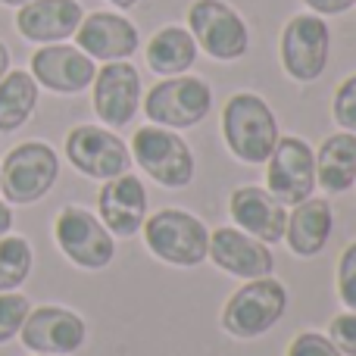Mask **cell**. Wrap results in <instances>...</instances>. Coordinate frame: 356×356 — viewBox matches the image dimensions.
<instances>
[{
	"label": "cell",
	"mask_w": 356,
	"mask_h": 356,
	"mask_svg": "<svg viewBox=\"0 0 356 356\" xmlns=\"http://www.w3.org/2000/svg\"><path fill=\"white\" fill-rule=\"evenodd\" d=\"M222 135L225 144L241 163H266L278 144V122L272 106L259 94L241 91L228 97L222 110Z\"/></svg>",
	"instance_id": "obj_1"
},
{
	"label": "cell",
	"mask_w": 356,
	"mask_h": 356,
	"mask_svg": "<svg viewBox=\"0 0 356 356\" xmlns=\"http://www.w3.org/2000/svg\"><path fill=\"white\" fill-rule=\"evenodd\" d=\"M60 175V156L44 141L16 144L0 166V194L13 207H29L50 194Z\"/></svg>",
	"instance_id": "obj_2"
},
{
	"label": "cell",
	"mask_w": 356,
	"mask_h": 356,
	"mask_svg": "<svg viewBox=\"0 0 356 356\" xmlns=\"http://www.w3.org/2000/svg\"><path fill=\"white\" fill-rule=\"evenodd\" d=\"M288 309V291L282 282H275L272 275L266 278H250L247 284H241L232 297L225 300L222 309V328L232 338L250 341L266 334Z\"/></svg>",
	"instance_id": "obj_3"
},
{
	"label": "cell",
	"mask_w": 356,
	"mask_h": 356,
	"mask_svg": "<svg viewBox=\"0 0 356 356\" xmlns=\"http://www.w3.org/2000/svg\"><path fill=\"white\" fill-rule=\"evenodd\" d=\"M144 241L156 259L169 266H200L209 250V228L181 209H160L144 219Z\"/></svg>",
	"instance_id": "obj_4"
},
{
	"label": "cell",
	"mask_w": 356,
	"mask_h": 356,
	"mask_svg": "<svg viewBox=\"0 0 356 356\" xmlns=\"http://www.w3.org/2000/svg\"><path fill=\"white\" fill-rule=\"evenodd\" d=\"M213 110V88L197 75H172L147 91L144 116L163 129H191Z\"/></svg>",
	"instance_id": "obj_5"
},
{
	"label": "cell",
	"mask_w": 356,
	"mask_h": 356,
	"mask_svg": "<svg viewBox=\"0 0 356 356\" xmlns=\"http://www.w3.org/2000/svg\"><path fill=\"white\" fill-rule=\"evenodd\" d=\"M188 29L197 47L222 63L241 60L250 47L247 22L225 0H194L188 10Z\"/></svg>",
	"instance_id": "obj_6"
},
{
	"label": "cell",
	"mask_w": 356,
	"mask_h": 356,
	"mask_svg": "<svg viewBox=\"0 0 356 356\" xmlns=\"http://www.w3.org/2000/svg\"><path fill=\"white\" fill-rule=\"evenodd\" d=\"M56 247L69 263L81 269H106L116 257V241L106 232V225L85 207H66L54 219Z\"/></svg>",
	"instance_id": "obj_7"
},
{
	"label": "cell",
	"mask_w": 356,
	"mask_h": 356,
	"mask_svg": "<svg viewBox=\"0 0 356 356\" xmlns=\"http://www.w3.org/2000/svg\"><path fill=\"white\" fill-rule=\"evenodd\" d=\"M131 154L138 166L163 188H184L194 178V154L181 135L163 125H144L131 138Z\"/></svg>",
	"instance_id": "obj_8"
},
{
	"label": "cell",
	"mask_w": 356,
	"mask_h": 356,
	"mask_svg": "<svg viewBox=\"0 0 356 356\" xmlns=\"http://www.w3.org/2000/svg\"><path fill=\"white\" fill-rule=\"evenodd\" d=\"M266 169V191L282 207H297L300 200L313 197L316 188V154L303 138H278L275 150L269 154Z\"/></svg>",
	"instance_id": "obj_9"
},
{
	"label": "cell",
	"mask_w": 356,
	"mask_h": 356,
	"mask_svg": "<svg viewBox=\"0 0 356 356\" xmlns=\"http://www.w3.org/2000/svg\"><path fill=\"white\" fill-rule=\"evenodd\" d=\"M332 31L316 13L294 16L282 31V66L294 81H316L328 66Z\"/></svg>",
	"instance_id": "obj_10"
},
{
	"label": "cell",
	"mask_w": 356,
	"mask_h": 356,
	"mask_svg": "<svg viewBox=\"0 0 356 356\" xmlns=\"http://www.w3.org/2000/svg\"><path fill=\"white\" fill-rule=\"evenodd\" d=\"M66 160L81 175L110 181L116 175H125L131 166V154L125 141L100 125H75L66 135Z\"/></svg>",
	"instance_id": "obj_11"
},
{
	"label": "cell",
	"mask_w": 356,
	"mask_h": 356,
	"mask_svg": "<svg viewBox=\"0 0 356 356\" xmlns=\"http://www.w3.org/2000/svg\"><path fill=\"white\" fill-rule=\"evenodd\" d=\"M91 100H94V113L104 125L110 129H125L131 119L138 116L141 106V75L131 63L116 60L106 63L104 69H97L91 81Z\"/></svg>",
	"instance_id": "obj_12"
},
{
	"label": "cell",
	"mask_w": 356,
	"mask_h": 356,
	"mask_svg": "<svg viewBox=\"0 0 356 356\" xmlns=\"http://www.w3.org/2000/svg\"><path fill=\"white\" fill-rule=\"evenodd\" d=\"M25 350L44 353V356H69L81 350L88 338V325L79 313L63 307H38L25 316L19 328Z\"/></svg>",
	"instance_id": "obj_13"
},
{
	"label": "cell",
	"mask_w": 356,
	"mask_h": 356,
	"mask_svg": "<svg viewBox=\"0 0 356 356\" xmlns=\"http://www.w3.org/2000/svg\"><path fill=\"white\" fill-rule=\"evenodd\" d=\"M97 66L72 44H41L31 54V79L54 94H81L91 88Z\"/></svg>",
	"instance_id": "obj_14"
},
{
	"label": "cell",
	"mask_w": 356,
	"mask_h": 356,
	"mask_svg": "<svg viewBox=\"0 0 356 356\" xmlns=\"http://www.w3.org/2000/svg\"><path fill=\"white\" fill-rule=\"evenodd\" d=\"M207 259H213L222 272L238 278H266L275 269V257H272L269 244L250 238L241 228H216L209 234V250Z\"/></svg>",
	"instance_id": "obj_15"
},
{
	"label": "cell",
	"mask_w": 356,
	"mask_h": 356,
	"mask_svg": "<svg viewBox=\"0 0 356 356\" xmlns=\"http://www.w3.org/2000/svg\"><path fill=\"white\" fill-rule=\"evenodd\" d=\"M75 47L91 60L116 63L138 50V29L119 13H88L75 31Z\"/></svg>",
	"instance_id": "obj_16"
},
{
	"label": "cell",
	"mask_w": 356,
	"mask_h": 356,
	"mask_svg": "<svg viewBox=\"0 0 356 356\" xmlns=\"http://www.w3.org/2000/svg\"><path fill=\"white\" fill-rule=\"evenodd\" d=\"M81 19L79 0H29L16 13V31L35 44H63L79 31Z\"/></svg>",
	"instance_id": "obj_17"
},
{
	"label": "cell",
	"mask_w": 356,
	"mask_h": 356,
	"mask_svg": "<svg viewBox=\"0 0 356 356\" xmlns=\"http://www.w3.org/2000/svg\"><path fill=\"white\" fill-rule=\"evenodd\" d=\"M97 209L106 232L131 238L147 219V188L135 175H116L100 188Z\"/></svg>",
	"instance_id": "obj_18"
},
{
	"label": "cell",
	"mask_w": 356,
	"mask_h": 356,
	"mask_svg": "<svg viewBox=\"0 0 356 356\" xmlns=\"http://www.w3.org/2000/svg\"><path fill=\"white\" fill-rule=\"evenodd\" d=\"M228 213L238 222L241 232L263 244H278L284 241V225H288V209L275 200L266 188H238L228 200Z\"/></svg>",
	"instance_id": "obj_19"
},
{
	"label": "cell",
	"mask_w": 356,
	"mask_h": 356,
	"mask_svg": "<svg viewBox=\"0 0 356 356\" xmlns=\"http://www.w3.org/2000/svg\"><path fill=\"white\" fill-rule=\"evenodd\" d=\"M332 225H334L332 203L322 200V197H307L288 216L284 238H288V247L297 257H316V253L325 250L328 238H332Z\"/></svg>",
	"instance_id": "obj_20"
},
{
	"label": "cell",
	"mask_w": 356,
	"mask_h": 356,
	"mask_svg": "<svg viewBox=\"0 0 356 356\" xmlns=\"http://www.w3.org/2000/svg\"><path fill=\"white\" fill-rule=\"evenodd\" d=\"M316 184L332 194H344L356 184V135L338 131L325 138L316 154Z\"/></svg>",
	"instance_id": "obj_21"
},
{
	"label": "cell",
	"mask_w": 356,
	"mask_h": 356,
	"mask_svg": "<svg viewBox=\"0 0 356 356\" xmlns=\"http://www.w3.org/2000/svg\"><path fill=\"white\" fill-rule=\"evenodd\" d=\"M197 63V44L188 29L181 25H166L147 41V66L156 75H184Z\"/></svg>",
	"instance_id": "obj_22"
},
{
	"label": "cell",
	"mask_w": 356,
	"mask_h": 356,
	"mask_svg": "<svg viewBox=\"0 0 356 356\" xmlns=\"http://www.w3.org/2000/svg\"><path fill=\"white\" fill-rule=\"evenodd\" d=\"M38 106V81L25 69H10L0 79V135L22 129Z\"/></svg>",
	"instance_id": "obj_23"
},
{
	"label": "cell",
	"mask_w": 356,
	"mask_h": 356,
	"mask_svg": "<svg viewBox=\"0 0 356 356\" xmlns=\"http://www.w3.org/2000/svg\"><path fill=\"white\" fill-rule=\"evenodd\" d=\"M31 263H35V253L29 241L19 234H3L0 238V294L16 291L29 278Z\"/></svg>",
	"instance_id": "obj_24"
},
{
	"label": "cell",
	"mask_w": 356,
	"mask_h": 356,
	"mask_svg": "<svg viewBox=\"0 0 356 356\" xmlns=\"http://www.w3.org/2000/svg\"><path fill=\"white\" fill-rule=\"evenodd\" d=\"M29 313H31L29 297L16 294V291H3L0 294V344L16 338Z\"/></svg>",
	"instance_id": "obj_25"
},
{
	"label": "cell",
	"mask_w": 356,
	"mask_h": 356,
	"mask_svg": "<svg viewBox=\"0 0 356 356\" xmlns=\"http://www.w3.org/2000/svg\"><path fill=\"white\" fill-rule=\"evenodd\" d=\"M332 113H334V122H338L341 129L356 135V75L341 81L338 94H334Z\"/></svg>",
	"instance_id": "obj_26"
},
{
	"label": "cell",
	"mask_w": 356,
	"mask_h": 356,
	"mask_svg": "<svg viewBox=\"0 0 356 356\" xmlns=\"http://www.w3.org/2000/svg\"><path fill=\"white\" fill-rule=\"evenodd\" d=\"M338 297L350 313H356V241L341 253L338 263Z\"/></svg>",
	"instance_id": "obj_27"
},
{
	"label": "cell",
	"mask_w": 356,
	"mask_h": 356,
	"mask_svg": "<svg viewBox=\"0 0 356 356\" xmlns=\"http://www.w3.org/2000/svg\"><path fill=\"white\" fill-rule=\"evenodd\" d=\"M328 341L344 356H356V313H341L328 322Z\"/></svg>",
	"instance_id": "obj_28"
},
{
	"label": "cell",
	"mask_w": 356,
	"mask_h": 356,
	"mask_svg": "<svg viewBox=\"0 0 356 356\" xmlns=\"http://www.w3.org/2000/svg\"><path fill=\"white\" fill-rule=\"evenodd\" d=\"M288 356H344L325 334L316 332H300L294 341L288 344Z\"/></svg>",
	"instance_id": "obj_29"
},
{
	"label": "cell",
	"mask_w": 356,
	"mask_h": 356,
	"mask_svg": "<svg viewBox=\"0 0 356 356\" xmlns=\"http://www.w3.org/2000/svg\"><path fill=\"white\" fill-rule=\"evenodd\" d=\"M316 16H338V13H347L350 6H356V0H303Z\"/></svg>",
	"instance_id": "obj_30"
},
{
	"label": "cell",
	"mask_w": 356,
	"mask_h": 356,
	"mask_svg": "<svg viewBox=\"0 0 356 356\" xmlns=\"http://www.w3.org/2000/svg\"><path fill=\"white\" fill-rule=\"evenodd\" d=\"M10 228H13V209L6 203H0V238L10 234Z\"/></svg>",
	"instance_id": "obj_31"
},
{
	"label": "cell",
	"mask_w": 356,
	"mask_h": 356,
	"mask_svg": "<svg viewBox=\"0 0 356 356\" xmlns=\"http://www.w3.org/2000/svg\"><path fill=\"white\" fill-rule=\"evenodd\" d=\"M6 72H10V47L0 41V79H3Z\"/></svg>",
	"instance_id": "obj_32"
},
{
	"label": "cell",
	"mask_w": 356,
	"mask_h": 356,
	"mask_svg": "<svg viewBox=\"0 0 356 356\" xmlns=\"http://www.w3.org/2000/svg\"><path fill=\"white\" fill-rule=\"evenodd\" d=\"M113 6H119V10H129V6H135L138 0H110Z\"/></svg>",
	"instance_id": "obj_33"
},
{
	"label": "cell",
	"mask_w": 356,
	"mask_h": 356,
	"mask_svg": "<svg viewBox=\"0 0 356 356\" xmlns=\"http://www.w3.org/2000/svg\"><path fill=\"white\" fill-rule=\"evenodd\" d=\"M0 3H3V6H25L29 0H0Z\"/></svg>",
	"instance_id": "obj_34"
},
{
	"label": "cell",
	"mask_w": 356,
	"mask_h": 356,
	"mask_svg": "<svg viewBox=\"0 0 356 356\" xmlns=\"http://www.w3.org/2000/svg\"><path fill=\"white\" fill-rule=\"evenodd\" d=\"M38 356H44V353H38Z\"/></svg>",
	"instance_id": "obj_35"
}]
</instances>
